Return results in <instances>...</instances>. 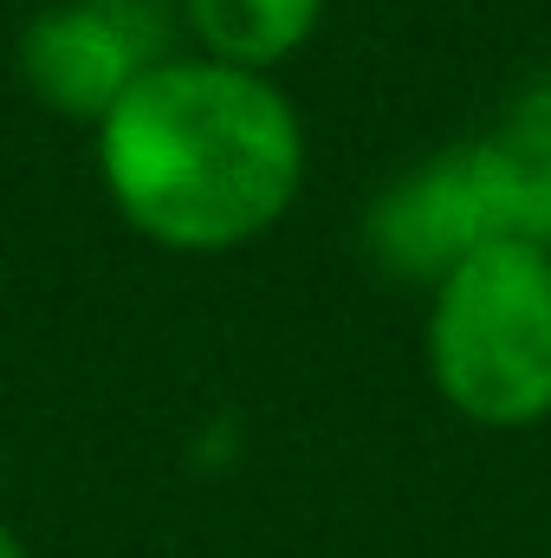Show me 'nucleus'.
<instances>
[{"label":"nucleus","mask_w":551,"mask_h":558,"mask_svg":"<svg viewBox=\"0 0 551 558\" xmlns=\"http://www.w3.org/2000/svg\"><path fill=\"white\" fill-rule=\"evenodd\" d=\"M111 208L162 254H234L305 189V124L273 72L162 52L91 124Z\"/></svg>","instance_id":"f257e3e1"},{"label":"nucleus","mask_w":551,"mask_h":558,"mask_svg":"<svg viewBox=\"0 0 551 558\" xmlns=\"http://www.w3.org/2000/svg\"><path fill=\"white\" fill-rule=\"evenodd\" d=\"M421 357L434 397L474 428L551 422V247L487 241L428 286Z\"/></svg>","instance_id":"f03ea898"},{"label":"nucleus","mask_w":551,"mask_h":558,"mask_svg":"<svg viewBox=\"0 0 551 558\" xmlns=\"http://www.w3.org/2000/svg\"><path fill=\"white\" fill-rule=\"evenodd\" d=\"M506 234H513L506 195H500V175H493L480 137L448 143L428 162H415L409 175H396L364 221L370 260L396 279H415V286H434L474 247L506 241Z\"/></svg>","instance_id":"7ed1b4c3"},{"label":"nucleus","mask_w":551,"mask_h":558,"mask_svg":"<svg viewBox=\"0 0 551 558\" xmlns=\"http://www.w3.org/2000/svg\"><path fill=\"white\" fill-rule=\"evenodd\" d=\"M156 59H162V13L149 0H52L20 33L26 92L46 111L85 124H98Z\"/></svg>","instance_id":"20e7f679"},{"label":"nucleus","mask_w":551,"mask_h":558,"mask_svg":"<svg viewBox=\"0 0 551 558\" xmlns=\"http://www.w3.org/2000/svg\"><path fill=\"white\" fill-rule=\"evenodd\" d=\"M480 143H487V162L500 175L513 234L551 247V72L532 78Z\"/></svg>","instance_id":"39448f33"},{"label":"nucleus","mask_w":551,"mask_h":558,"mask_svg":"<svg viewBox=\"0 0 551 558\" xmlns=\"http://www.w3.org/2000/svg\"><path fill=\"white\" fill-rule=\"evenodd\" d=\"M325 20V0H182V26L195 33V52L273 72L298 46H311Z\"/></svg>","instance_id":"423d86ee"},{"label":"nucleus","mask_w":551,"mask_h":558,"mask_svg":"<svg viewBox=\"0 0 551 558\" xmlns=\"http://www.w3.org/2000/svg\"><path fill=\"white\" fill-rule=\"evenodd\" d=\"M0 558H33V553H26V539H20L7 520H0Z\"/></svg>","instance_id":"0eeeda50"}]
</instances>
